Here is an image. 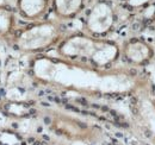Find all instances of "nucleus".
Instances as JSON below:
<instances>
[{"mask_svg":"<svg viewBox=\"0 0 155 145\" xmlns=\"http://www.w3.org/2000/svg\"><path fill=\"white\" fill-rule=\"evenodd\" d=\"M60 51L72 60L91 63L92 67H104L101 57L112 63L118 57V50L112 42H103L94 38H87L84 35L71 37L60 45ZM105 68V67H104Z\"/></svg>","mask_w":155,"mask_h":145,"instance_id":"f257e3e1","label":"nucleus"},{"mask_svg":"<svg viewBox=\"0 0 155 145\" xmlns=\"http://www.w3.org/2000/svg\"><path fill=\"white\" fill-rule=\"evenodd\" d=\"M119 7H122L119 0H92L84 20L87 30L94 37L109 32L118 20Z\"/></svg>","mask_w":155,"mask_h":145,"instance_id":"f03ea898","label":"nucleus"},{"mask_svg":"<svg viewBox=\"0 0 155 145\" xmlns=\"http://www.w3.org/2000/svg\"><path fill=\"white\" fill-rule=\"evenodd\" d=\"M64 31L63 25H55L51 21H44L28 27L19 35L20 45H15V49H30V50H43L49 47L56 38L58 32Z\"/></svg>","mask_w":155,"mask_h":145,"instance_id":"7ed1b4c3","label":"nucleus"},{"mask_svg":"<svg viewBox=\"0 0 155 145\" xmlns=\"http://www.w3.org/2000/svg\"><path fill=\"white\" fill-rule=\"evenodd\" d=\"M153 53V48L149 43L140 38H134L125 45L124 58L130 63L144 64L152 60Z\"/></svg>","mask_w":155,"mask_h":145,"instance_id":"20e7f679","label":"nucleus"},{"mask_svg":"<svg viewBox=\"0 0 155 145\" xmlns=\"http://www.w3.org/2000/svg\"><path fill=\"white\" fill-rule=\"evenodd\" d=\"M87 6V0H51L54 13L62 19H72Z\"/></svg>","mask_w":155,"mask_h":145,"instance_id":"39448f33","label":"nucleus"},{"mask_svg":"<svg viewBox=\"0 0 155 145\" xmlns=\"http://www.w3.org/2000/svg\"><path fill=\"white\" fill-rule=\"evenodd\" d=\"M19 13L26 19L43 17L51 7V0H17Z\"/></svg>","mask_w":155,"mask_h":145,"instance_id":"423d86ee","label":"nucleus"},{"mask_svg":"<svg viewBox=\"0 0 155 145\" xmlns=\"http://www.w3.org/2000/svg\"><path fill=\"white\" fill-rule=\"evenodd\" d=\"M119 2L129 12H144L155 5V0H119Z\"/></svg>","mask_w":155,"mask_h":145,"instance_id":"0eeeda50","label":"nucleus"}]
</instances>
